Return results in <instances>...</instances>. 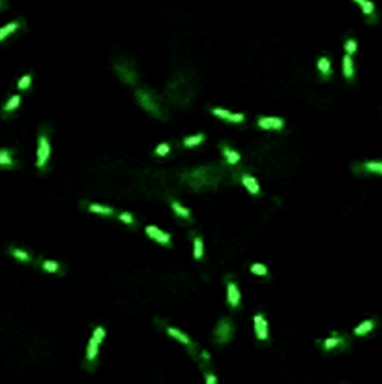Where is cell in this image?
I'll list each match as a JSON object with an SVG mask.
<instances>
[{
    "mask_svg": "<svg viewBox=\"0 0 382 384\" xmlns=\"http://www.w3.org/2000/svg\"><path fill=\"white\" fill-rule=\"evenodd\" d=\"M98 347H100V341H98L96 337H90L88 347H86V364H88V366H92L96 356H98Z\"/></svg>",
    "mask_w": 382,
    "mask_h": 384,
    "instance_id": "obj_16",
    "label": "cell"
},
{
    "mask_svg": "<svg viewBox=\"0 0 382 384\" xmlns=\"http://www.w3.org/2000/svg\"><path fill=\"white\" fill-rule=\"evenodd\" d=\"M343 347H347V337H343V335H331L330 339H324L323 341V349L326 352H330V350H335V349H343Z\"/></svg>",
    "mask_w": 382,
    "mask_h": 384,
    "instance_id": "obj_9",
    "label": "cell"
},
{
    "mask_svg": "<svg viewBox=\"0 0 382 384\" xmlns=\"http://www.w3.org/2000/svg\"><path fill=\"white\" fill-rule=\"evenodd\" d=\"M118 218H120V219H122L124 223H126V225H135V219H133V216H131V214L122 212V214H118Z\"/></svg>",
    "mask_w": 382,
    "mask_h": 384,
    "instance_id": "obj_34",
    "label": "cell"
},
{
    "mask_svg": "<svg viewBox=\"0 0 382 384\" xmlns=\"http://www.w3.org/2000/svg\"><path fill=\"white\" fill-rule=\"evenodd\" d=\"M203 141H204V135H203V133H199V135H193V137H186V139H184V146H187V148H189V146H197V145H201Z\"/></svg>",
    "mask_w": 382,
    "mask_h": 384,
    "instance_id": "obj_28",
    "label": "cell"
},
{
    "mask_svg": "<svg viewBox=\"0 0 382 384\" xmlns=\"http://www.w3.org/2000/svg\"><path fill=\"white\" fill-rule=\"evenodd\" d=\"M135 96L137 100H139V103L143 105V109H146L152 116H156V118H165V109L162 107L160 98L154 94L152 90H137Z\"/></svg>",
    "mask_w": 382,
    "mask_h": 384,
    "instance_id": "obj_3",
    "label": "cell"
},
{
    "mask_svg": "<svg viewBox=\"0 0 382 384\" xmlns=\"http://www.w3.org/2000/svg\"><path fill=\"white\" fill-rule=\"evenodd\" d=\"M223 180V169L218 165H208V167H199L189 172L182 174V182L193 189H204V188H216Z\"/></svg>",
    "mask_w": 382,
    "mask_h": 384,
    "instance_id": "obj_1",
    "label": "cell"
},
{
    "mask_svg": "<svg viewBox=\"0 0 382 384\" xmlns=\"http://www.w3.org/2000/svg\"><path fill=\"white\" fill-rule=\"evenodd\" d=\"M358 6L362 8V11H364L365 15H367V19L371 21V23H375V6H373V2H369V0H354Z\"/></svg>",
    "mask_w": 382,
    "mask_h": 384,
    "instance_id": "obj_22",
    "label": "cell"
},
{
    "mask_svg": "<svg viewBox=\"0 0 382 384\" xmlns=\"http://www.w3.org/2000/svg\"><path fill=\"white\" fill-rule=\"evenodd\" d=\"M6 8H8V0H0V11Z\"/></svg>",
    "mask_w": 382,
    "mask_h": 384,
    "instance_id": "obj_37",
    "label": "cell"
},
{
    "mask_svg": "<svg viewBox=\"0 0 382 384\" xmlns=\"http://www.w3.org/2000/svg\"><path fill=\"white\" fill-rule=\"evenodd\" d=\"M319 71H321V75L323 79H330L331 75V62L328 56H321L319 58Z\"/></svg>",
    "mask_w": 382,
    "mask_h": 384,
    "instance_id": "obj_23",
    "label": "cell"
},
{
    "mask_svg": "<svg viewBox=\"0 0 382 384\" xmlns=\"http://www.w3.org/2000/svg\"><path fill=\"white\" fill-rule=\"evenodd\" d=\"M19 103H21V96H19V94L11 96L8 102H6V105L2 107V116H6V118H8V116H11V112L17 109Z\"/></svg>",
    "mask_w": 382,
    "mask_h": 384,
    "instance_id": "obj_17",
    "label": "cell"
},
{
    "mask_svg": "<svg viewBox=\"0 0 382 384\" xmlns=\"http://www.w3.org/2000/svg\"><path fill=\"white\" fill-rule=\"evenodd\" d=\"M17 162H15V152L11 148H0V169L9 171V169H15Z\"/></svg>",
    "mask_w": 382,
    "mask_h": 384,
    "instance_id": "obj_7",
    "label": "cell"
},
{
    "mask_svg": "<svg viewBox=\"0 0 382 384\" xmlns=\"http://www.w3.org/2000/svg\"><path fill=\"white\" fill-rule=\"evenodd\" d=\"M146 234L150 236L152 240H156V242H162V244H165V246H169L170 244V234H167V232H163V230L160 229H156V227H146Z\"/></svg>",
    "mask_w": 382,
    "mask_h": 384,
    "instance_id": "obj_13",
    "label": "cell"
},
{
    "mask_svg": "<svg viewBox=\"0 0 382 384\" xmlns=\"http://www.w3.org/2000/svg\"><path fill=\"white\" fill-rule=\"evenodd\" d=\"M169 150H170L169 143H163V145H160L158 148H156V154H158V156H163V154H167Z\"/></svg>",
    "mask_w": 382,
    "mask_h": 384,
    "instance_id": "obj_35",
    "label": "cell"
},
{
    "mask_svg": "<svg viewBox=\"0 0 382 384\" xmlns=\"http://www.w3.org/2000/svg\"><path fill=\"white\" fill-rule=\"evenodd\" d=\"M88 210L98 212V214H105V216H112V214H114V210H112L110 206H103V205H88Z\"/></svg>",
    "mask_w": 382,
    "mask_h": 384,
    "instance_id": "obj_27",
    "label": "cell"
},
{
    "mask_svg": "<svg viewBox=\"0 0 382 384\" xmlns=\"http://www.w3.org/2000/svg\"><path fill=\"white\" fill-rule=\"evenodd\" d=\"M375 326H377V321H375V319L364 321L362 325H358V326H356V330H354V335H358V337H362V335H367V333L373 330Z\"/></svg>",
    "mask_w": 382,
    "mask_h": 384,
    "instance_id": "obj_21",
    "label": "cell"
},
{
    "mask_svg": "<svg viewBox=\"0 0 382 384\" xmlns=\"http://www.w3.org/2000/svg\"><path fill=\"white\" fill-rule=\"evenodd\" d=\"M227 296H229V304L232 309H238L240 306V290H238V285L232 279H229V287H227Z\"/></svg>",
    "mask_w": 382,
    "mask_h": 384,
    "instance_id": "obj_14",
    "label": "cell"
},
{
    "mask_svg": "<svg viewBox=\"0 0 382 384\" xmlns=\"http://www.w3.org/2000/svg\"><path fill=\"white\" fill-rule=\"evenodd\" d=\"M343 73H345L348 81L354 79V64H352V56L350 55H345V58H343Z\"/></svg>",
    "mask_w": 382,
    "mask_h": 384,
    "instance_id": "obj_24",
    "label": "cell"
},
{
    "mask_svg": "<svg viewBox=\"0 0 382 384\" xmlns=\"http://www.w3.org/2000/svg\"><path fill=\"white\" fill-rule=\"evenodd\" d=\"M195 88L197 85L191 81V75L189 73H178L167 86V94H169L170 100H174L180 105H186L193 100L195 96Z\"/></svg>",
    "mask_w": 382,
    "mask_h": 384,
    "instance_id": "obj_2",
    "label": "cell"
},
{
    "mask_svg": "<svg viewBox=\"0 0 382 384\" xmlns=\"http://www.w3.org/2000/svg\"><path fill=\"white\" fill-rule=\"evenodd\" d=\"M23 25H25V21L19 19V21H13V23H8L6 26H2V28H0V42H4L9 34H13V32H15L17 28H21Z\"/></svg>",
    "mask_w": 382,
    "mask_h": 384,
    "instance_id": "obj_15",
    "label": "cell"
},
{
    "mask_svg": "<svg viewBox=\"0 0 382 384\" xmlns=\"http://www.w3.org/2000/svg\"><path fill=\"white\" fill-rule=\"evenodd\" d=\"M251 272L257 274V275H263V277H268V268L264 265H261V263H255V265H251Z\"/></svg>",
    "mask_w": 382,
    "mask_h": 384,
    "instance_id": "obj_31",
    "label": "cell"
},
{
    "mask_svg": "<svg viewBox=\"0 0 382 384\" xmlns=\"http://www.w3.org/2000/svg\"><path fill=\"white\" fill-rule=\"evenodd\" d=\"M255 333L259 341H268V325L263 315H255Z\"/></svg>",
    "mask_w": 382,
    "mask_h": 384,
    "instance_id": "obj_8",
    "label": "cell"
},
{
    "mask_svg": "<svg viewBox=\"0 0 382 384\" xmlns=\"http://www.w3.org/2000/svg\"><path fill=\"white\" fill-rule=\"evenodd\" d=\"M204 377H206V383H208V384H216V377H214L212 373L208 371V367L204 369Z\"/></svg>",
    "mask_w": 382,
    "mask_h": 384,
    "instance_id": "obj_36",
    "label": "cell"
},
{
    "mask_svg": "<svg viewBox=\"0 0 382 384\" xmlns=\"http://www.w3.org/2000/svg\"><path fill=\"white\" fill-rule=\"evenodd\" d=\"M210 112H212L214 116L227 120V122H244V118H246L244 114H234V112H229V111H225V109H218V107L210 109Z\"/></svg>",
    "mask_w": 382,
    "mask_h": 384,
    "instance_id": "obj_12",
    "label": "cell"
},
{
    "mask_svg": "<svg viewBox=\"0 0 382 384\" xmlns=\"http://www.w3.org/2000/svg\"><path fill=\"white\" fill-rule=\"evenodd\" d=\"M30 83H32V75L30 73H26L25 77H21L17 83V88L19 90H28L30 88Z\"/></svg>",
    "mask_w": 382,
    "mask_h": 384,
    "instance_id": "obj_30",
    "label": "cell"
},
{
    "mask_svg": "<svg viewBox=\"0 0 382 384\" xmlns=\"http://www.w3.org/2000/svg\"><path fill=\"white\" fill-rule=\"evenodd\" d=\"M167 332H169L170 335L174 337V339H178L180 343H184L186 347H189V350H193V352H195V345H193V341H191V339L187 337L186 333H182V332H180V330H176V328H172V326H170V328H167Z\"/></svg>",
    "mask_w": 382,
    "mask_h": 384,
    "instance_id": "obj_18",
    "label": "cell"
},
{
    "mask_svg": "<svg viewBox=\"0 0 382 384\" xmlns=\"http://www.w3.org/2000/svg\"><path fill=\"white\" fill-rule=\"evenodd\" d=\"M257 124H259V128L263 129H283L285 128V122L283 118H273V116H261V118L257 120Z\"/></svg>",
    "mask_w": 382,
    "mask_h": 384,
    "instance_id": "obj_10",
    "label": "cell"
},
{
    "mask_svg": "<svg viewBox=\"0 0 382 384\" xmlns=\"http://www.w3.org/2000/svg\"><path fill=\"white\" fill-rule=\"evenodd\" d=\"M49 154H51V145H49V129H40V137H38V169L45 171L47 162H49Z\"/></svg>",
    "mask_w": 382,
    "mask_h": 384,
    "instance_id": "obj_4",
    "label": "cell"
},
{
    "mask_svg": "<svg viewBox=\"0 0 382 384\" xmlns=\"http://www.w3.org/2000/svg\"><path fill=\"white\" fill-rule=\"evenodd\" d=\"M232 333H234V326H232V321H230L229 317H225V319H221L219 325L216 326V330H214V339L216 343H219V345H225V343H229L232 339Z\"/></svg>",
    "mask_w": 382,
    "mask_h": 384,
    "instance_id": "obj_5",
    "label": "cell"
},
{
    "mask_svg": "<svg viewBox=\"0 0 382 384\" xmlns=\"http://www.w3.org/2000/svg\"><path fill=\"white\" fill-rule=\"evenodd\" d=\"M221 152H223V156H225V160L229 163H232V165H236L238 162H240V154L236 152V150H232L227 143H223L221 145Z\"/></svg>",
    "mask_w": 382,
    "mask_h": 384,
    "instance_id": "obj_20",
    "label": "cell"
},
{
    "mask_svg": "<svg viewBox=\"0 0 382 384\" xmlns=\"http://www.w3.org/2000/svg\"><path fill=\"white\" fill-rule=\"evenodd\" d=\"M354 172L382 174V162H365V163H360V165H354Z\"/></svg>",
    "mask_w": 382,
    "mask_h": 384,
    "instance_id": "obj_11",
    "label": "cell"
},
{
    "mask_svg": "<svg viewBox=\"0 0 382 384\" xmlns=\"http://www.w3.org/2000/svg\"><path fill=\"white\" fill-rule=\"evenodd\" d=\"M170 206H172L174 214H176V216H180L182 219H186V221H189V219H191V212H189L187 208H184V206L180 205L178 201H172V203H170Z\"/></svg>",
    "mask_w": 382,
    "mask_h": 384,
    "instance_id": "obj_26",
    "label": "cell"
},
{
    "mask_svg": "<svg viewBox=\"0 0 382 384\" xmlns=\"http://www.w3.org/2000/svg\"><path fill=\"white\" fill-rule=\"evenodd\" d=\"M242 182H244V186L249 189V193H253V195H259L261 193V188H259V184H257V180L251 176V174H247V172H242Z\"/></svg>",
    "mask_w": 382,
    "mask_h": 384,
    "instance_id": "obj_19",
    "label": "cell"
},
{
    "mask_svg": "<svg viewBox=\"0 0 382 384\" xmlns=\"http://www.w3.org/2000/svg\"><path fill=\"white\" fill-rule=\"evenodd\" d=\"M114 71H116V75H118L126 85H137V71H135V68L131 66L129 60L116 62V64H114Z\"/></svg>",
    "mask_w": 382,
    "mask_h": 384,
    "instance_id": "obj_6",
    "label": "cell"
},
{
    "mask_svg": "<svg viewBox=\"0 0 382 384\" xmlns=\"http://www.w3.org/2000/svg\"><path fill=\"white\" fill-rule=\"evenodd\" d=\"M193 255H195V259L203 257V240L199 236H195V240H193Z\"/></svg>",
    "mask_w": 382,
    "mask_h": 384,
    "instance_id": "obj_32",
    "label": "cell"
},
{
    "mask_svg": "<svg viewBox=\"0 0 382 384\" xmlns=\"http://www.w3.org/2000/svg\"><path fill=\"white\" fill-rule=\"evenodd\" d=\"M8 253L11 257H15V259H19V261H23V263H32V257H30V253H26L25 249H19V248H11L8 249Z\"/></svg>",
    "mask_w": 382,
    "mask_h": 384,
    "instance_id": "obj_25",
    "label": "cell"
},
{
    "mask_svg": "<svg viewBox=\"0 0 382 384\" xmlns=\"http://www.w3.org/2000/svg\"><path fill=\"white\" fill-rule=\"evenodd\" d=\"M356 49H358V45H356V40L354 38H348L347 40V43H345V51H347V55H354L356 53Z\"/></svg>",
    "mask_w": 382,
    "mask_h": 384,
    "instance_id": "obj_33",
    "label": "cell"
},
{
    "mask_svg": "<svg viewBox=\"0 0 382 384\" xmlns=\"http://www.w3.org/2000/svg\"><path fill=\"white\" fill-rule=\"evenodd\" d=\"M40 266L43 270H47V272H58L60 270V265L55 263V261H40Z\"/></svg>",
    "mask_w": 382,
    "mask_h": 384,
    "instance_id": "obj_29",
    "label": "cell"
}]
</instances>
